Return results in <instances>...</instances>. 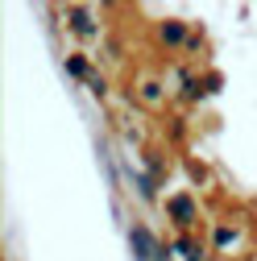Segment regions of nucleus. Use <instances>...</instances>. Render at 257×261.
<instances>
[{"instance_id":"obj_1","label":"nucleus","mask_w":257,"mask_h":261,"mask_svg":"<svg viewBox=\"0 0 257 261\" xmlns=\"http://www.w3.org/2000/svg\"><path fill=\"white\" fill-rule=\"evenodd\" d=\"M191 29L187 21H178V17H170V21H158L153 25V38H158V46H166V50H187V42H191Z\"/></svg>"},{"instance_id":"obj_2","label":"nucleus","mask_w":257,"mask_h":261,"mask_svg":"<svg viewBox=\"0 0 257 261\" xmlns=\"http://www.w3.org/2000/svg\"><path fill=\"white\" fill-rule=\"evenodd\" d=\"M166 220H174L183 232H187V228H195V220H199V203H195V195H187V191L170 195V199H166Z\"/></svg>"},{"instance_id":"obj_3","label":"nucleus","mask_w":257,"mask_h":261,"mask_svg":"<svg viewBox=\"0 0 257 261\" xmlns=\"http://www.w3.org/2000/svg\"><path fill=\"white\" fill-rule=\"evenodd\" d=\"M128 241H133L137 261H166V249L153 241V232H149L145 224H133V228H128Z\"/></svg>"},{"instance_id":"obj_4","label":"nucleus","mask_w":257,"mask_h":261,"mask_svg":"<svg viewBox=\"0 0 257 261\" xmlns=\"http://www.w3.org/2000/svg\"><path fill=\"white\" fill-rule=\"evenodd\" d=\"M133 95H137L149 112H162V108H166V87L158 83V79H141V87H137Z\"/></svg>"},{"instance_id":"obj_5","label":"nucleus","mask_w":257,"mask_h":261,"mask_svg":"<svg viewBox=\"0 0 257 261\" xmlns=\"http://www.w3.org/2000/svg\"><path fill=\"white\" fill-rule=\"evenodd\" d=\"M67 17H71V29H75L79 38H100V21H91V13H87V9L71 5V9H67Z\"/></svg>"},{"instance_id":"obj_6","label":"nucleus","mask_w":257,"mask_h":261,"mask_svg":"<svg viewBox=\"0 0 257 261\" xmlns=\"http://www.w3.org/2000/svg\"><path fill=\"white\" fill-rule=\"evenodd\" d=\"M67 71H71V75H75V79H83V83H87V87H91V83H95V79H100V75H91V62H87V58H83V54H71V58H67Z\"/></svg>"}]
</instances>
